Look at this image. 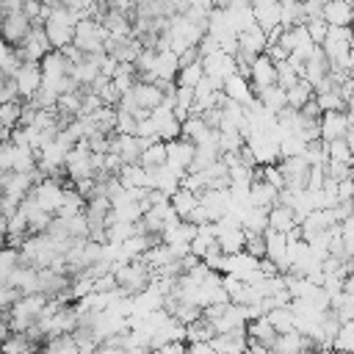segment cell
I'll list each match as a JSON object with an SVG mask.
<instances>
[{
	"label": "cell",
	"mask_w": 354,
	"mask_h": 354,
	"mask_svg": "<svg viewBox=\"0 0 354 354\" xmlns=\"http://www.w3.org/2000/svg\"><path fill=\"white\" fill-rule=\"evenodd\" d=\"M44 304H47V299H44L41 293L19 296L8 310H3V313H6V324H8V329H11V332H25L28 326H33V324L39 321Z\"/></svg>",
	"instance_id": "obj_1"
},
{
	"label": "cell",
	"mask_w": 354,
	"mask_h": 354,
	"mask_svg": "<svg viewBox=\"0 0 354 354\" xmlns=\"http://www.w3.org/2000/svg\"><path fill=\"white\" fill-rule=\"evenodd\" d=\"M113 279H116V288L124 293V296H136L141 293L144 288H149L152 282V268L144 263V260H130V263H122L113 268Z\"/></svg>",
	"instance_id": "obj_2"
},
{
	"label": "cell",
	"mask_w": 354,
	"mask_h": 354,
	"mask_svg": "<svg viewBox=\"0 0 354 354\" xmlns=\"http://www.w3.org/2000/svg\"><path fill=\"white\" fill-rule=\"evenodd\" d=\"M44 36H47V41H50V50H61V47H66V44H72V28H75V17L64 8V6H58V8H53L50 11V17L44 19Z\"/></svg>",
	"instance_id": "obj_3"
},
{
	"label": "cell",
	"mask_w": 354,
	"mask_h": 354,
	"mask_svg": "<svg viewBox=\"0 0 354 354\" xmlns=\"http://www.w3.org/2000/svg\"><path fill=\"white\" fill-rule=\"evenodd\" d=\"M105 36H108L105 28H102L100 22H94V19H80V22H75V28H72V44H75L80 53H86V55L102 53Z\"/></svg>",
	"instance_id": "obj_4"
},
{
	"label": "cell",
	"mask_w": 354,
	"mask_h": 354,
	"mask_svg": "<svg viewBox=\"0 0 354 354\" xmlns=\"http://www.w3.org/2000/svg\"><path fill=\"white\" fill-rule=\"evenodd\" d=\"M64 188H72V183H61V180L44 177V180L33 183L30 196H33V202H36L41 210H47L50 216H55V210H58V205H61V194H64Z\"/></svg>",
	"instance_id": "obj_5"
},
{
	"label": "cell",
	"mask_w": 354,
	"mask_h": 354,
	"mask_svg": "<svg viewBox=\"0 0 354 354\" xmlns=\"http://www.w3.org/2000/svg\"><path fill=\"white\" fill-rule=\"evenodd\" d=\"M351 130V113L348 111H326L318 119V138L335 141V138H346V133Z\"/></svg>",
	"instance_id": "obj_6"
},
{
	"label": "cell",
	"mask_w": 354,
	"mask_h": 354,
	"mask_svg": "<svg viewBox=\"0 0 354 354\" xmlns=\"http://www.w3.org/2000/svg\"><path fill=\"white\" fill-rule=\"evenodd\" d=\"M11 80H14V86H17L19 102H28V100L39 91V86H41V69H39V64L28 61V64H22V66L14 72Z\"/></svg>",
	"instance_id": "obj_7"
},
{
	"label": "cell",
	"mask_w": 354,
	"mask_h": 354,
	"mask_svg": "<svg viewBox=\"0 0 354 354\" xmlns=\"http://www.w3.org/2000/svg\"><path fill=\"white\" fill-rule=\"evenodd\" d=\"M249 86H252V94H257V91H263V88H268V86H277V75H274V61L266 55V53H260V55H254V61L249 64Z\"/></svg>",
	"instance_id": "obj_8"
},
{
	"label": "cell",
	"mask_w": 354,
	"mask_h": 354,
	"mask_svg": "<svg viewBox=\"0 0 354 354\" xmlns=\"http://www.w3.org/2000/svg\"><path fill=\"white\" fill-rule=\"evenodd\" d=\"M166 144V166L174 169L177 174H185L194 158V144L185 138H174V141H163Z\"/></svg>",
	"instance_id": "obj_9"
},
{
	"label": "cell",
	"mask_w": 354,
	"mask_h": 354,
	"mask_svg": "<svg viewBox=\"0 0 354 354\" xmlns=\"http://www.w3.org/2000/svg\"><path fill=\"white\" fill-rule=\"evenodd\" d=\"M221 94H224L227 100H232V102L243 105V108H249V105L254 102V94H252L249 80H246L243 75H238V72H232V75L221 83Z\"/></svg>",
	"instance_id": "obj_10"
},
{
	"label": "cell",
	"mask_w": 354,
	"mask_h": 354,
	"mask_svg": "<svg viewBox=\"0 0 354 354\" xmlns=\"http://www.w3.org/2000/svg\"><path fill=\"white\" fill-rule=\"evenodd\" d=\"M39 69H41V83H50V86H55L64 75H69V61L58 53V50H50L41 61H39Z\"/></svg>",
	"instance_id": "obj_11"
},
{
	"label": "cell",
	"mask_w": 354,
	"mask_h": 354,
	"mask_svg": "<svg viewBox=\"0 0 354 354\" xmlns=\"http://www.w3.org/2000/svg\"><path fill=\"white\" fill-rule=\"evenodd\" d=\"M30 30V22L17 11V14H6L3 22H0V39L8 44V47H17Z\"/></svg>",
	"instance_id": "obj_12"
},
{
	"label": "cell",
	"mask_w": 354,
	"mask_h": 354,
	"mask_svg": "<svg viewBox=\"0 0 354 354\" xmlns=\"http://www.w3.org/2000/svg\"><path fill=\"white\" fill-rule=\"evenodd\" d=\"M277 196H279V191L274 188V185H268L263 177H260V166L254 169V177H252V183H249V202L254 205V207H271V205H277Z\"/></svg>",
	"instance_id": "obj_13"
},
{
	"label": "cell",
	"mask_w": 354,
	"mask_h": 354,
	"mask_svg": "<svg viewBox=\"0 0 354 354\" xmlns=\"http://www.w3.org/2000/svg\"><path fill=\"white\" fill-rule=\"evenodd\" d=\"M321 19L326 25H335V28H348L351 25V6L340 3V0H326L324 11H321Z\"/></svg>",
	"instance_id": "obj_14"
},
{
	"label": "cell",
	"mask_w": 354,
	"mask_h": 354,
	"mask_svg": "<svg viewBox=\"0 0 354 354\" xmlns=\"http://www.w3.org/2000/svg\"><path fill=\"white\" fill-rule=\"evenodd\" d=\"M266 221H268V230L285 235V232H290L296 227V213L290 207H285V205H271L268 213H266Z\"/></svg>",
	"instance_id": "obj_15"
},
{
	"label": "cell",
	"mask_w": 354,
	"mask_h": 354,
	"mask_svg": "<svg viewBox=\"0 0 354 354\" xmlns=\"http://www.w3.org/2000/svg\"><path fill=\"white\" fill-rule=\"evenodd\" d=\"M243 332H246V340L260 343V346H266V348H271V343H274V337H277V332H274V326L268 324L266 315H263V318H254V321H246Z\"/></svg>",
	"instance_id": "obj_16"
},
{
	"label": "cell",
	"mask_w": 354,
	"mask_h": 354,
	"mask_svg": "<svg viewBox=\"0 0 354 354\" xmlns=\"http://www.w3.org/2000/svg\"><path fill=\"white\" fill-rule=\"evenodd\" d=\"M238 47L241 50H246V53H252V55H260V53H266V30H260L257 25H249L246 30H241L238 33Z\"/></svg>",
	"instance_id": "obj_17"
},
{
	"label": "cell",
	"mask_w": 354,
	"mask_h": 354,
	"mask_svg": "<svg viewBox=\"0 0 354 354\" xmlns=\"http://www.w3.org/2000/svg\"><path fill=\"white\" fill-rule=\"evenodd\" d=\"M116 180H119V185L124 191H130V188H147V171L138 163H122V169L116 171Z\"/></svg>",
	"instance_id": "obj_18"
},
{
	"label": "cell",
	"mask_w": 354,
	"mask_h": 354,
	"mask_svg": "<svg viewBox=\"0 0 354 354\" xmlns=\"http://www.w3.org/2000/svg\"><path fill=\"white\" fill-rule=\"evenodd\" d=\"M210 133H213V130H210V127L202 122V116H188V119L180 124V138L191 141L194 147H196V144H202V141H205Z\"/></svg>",
	"instance_id": "obj_19"
},
{
	"label": "cell",
	"mask_w": 354,
	"mask_h": 354,
	"mask_svg": "<svg viewBox=\"0 0 354 354\" xmlns=\"http://www.w3.org/2000/svg\"><path fill=\"white\" fill-rule=\"evenodd\" d=\"M0 354H39V346L30 343L22 332H11L0 340Z\"/></svg>",
	"instance_id": "obj_20"
},
{
	"label": "cell",
	"mask_w": 354,
	"mask_h": 354,
	"mask_svg": "<svg viewBox=\"0 0 354 354\" xmlns=\"http://www.w3.org/2000/svg\"><path fill=\"white\" fill-rule=\"evenodd\" d=\"M83 207H86V199H83L75 188H64V194H61V205H58V210H55V218L77 216V213H83Z\"/></svg>",
	"instance_id": "obj_21"
},
{
	"label": "cell",
	"mask_w": 354,
	"mask_h": 354,
	"mask_svg": "<svg viewBox=\"0 0 354 354\" xmlns=\"http://www.w3.org/2000/svg\"><path fill=\"white\" fill-rule=\"evenodd\" d=\"M313 100V86L307 83V80H296L290 88H285V105L288 108H293V111H299L304 102H310Z\"/></svg>",
	"instance_id": "obj_22"
},
{
	"label": "cell",
	"mask_w": 354,
	"mask_h": 354,
	"mask_svg": "<svg viewBox=\"0 0 354 354\" xmlns=\"http://www.w3.org/2000/svg\"><path fill=\"white\" fill-rule=\"evenodd\" d=\"M254 100H257V105H260L263 111H268V113H277L279 108H285V91H282L279 86H268V88L257 91Z\"/></svg>",
	"instance_id": "obj_23"
},
{
	"label": "cell",
	"mask_w": 354,
	"mask_h": 354,
	"mask_svg": "<svg viewBox=\"0 0 354 354\" xmlns=\"http://www.w3.org/2000/svg\"><path fill=\"white\" fill-rule=\"evenodd\" d=\"M196 194H191V191H185V188H177L171 196H169V205H171V210L177 213V218H188V213L196 207Z\"/></svg>",
	"instance_id": "obj_24"
},
{
	"label": "cell",
	"mask_w": 354,
	"mask_h": 354,
	"mask_svg": "<svg viewBox=\"0 0 354 354\" xmlns=\"http://www.w3.org/2000/svg\"><path fill=\"white\" fill-rule=\"evenodd\" d=\"M266 207H249L246 213H243V218H241V227H243V232H252V235H263L266 230H268V221H266Z\"/></svg>",
	"instance_id": "obj_25"
},
{
	"label": "cell",
	"mask_w": 354,
	"mask_h": 354,
	"mask_svg": "<svg viewBox=\"0 0 354 354\" xmlns=\"http://www.w3.org/2000/svg\"><path fill=\"white\" fill-rule=\"evenodd\" d=\"M163 163H166V144L163 141H152L138 155V166H144V169H158Z\"/></svg>",
	"instance_id": "obj_26"
},
{
	"label": "cell",
	"mask_w": 354,
	"mask_h": 354,
	"mask_svg": "<svg viewBox=\"0 0 354 354\" xmlns=\"http://www.w3.org/2000/svg\"><path fill=\"white\" fill-rule=\"evenodd\" d=\"M39 354H77V346H75L72 335H55L39 346Z\"/></svg>",
	"instance_id": "obj_27"
},
{
	"label": "cell",
	"mask_w": 354,
	"mask_h": 354,
	"mask_svg": "<svg viewBox=\"0 0 354 354\" xmlns=\"http://www.w3.org/2000/svg\"><path fill=\"white\" fill-rule=\"evenodd\" d=\"M213 335H216V329L207 318H199V321L185 326V343H210Z\"/></svg>",
	"instance_id": "obj_28"
},
{
	"label": "cell",
	"mask_w": 354,
	"mask_h": 354,
	"mask_svg": "<svg viewBox=\"0 0 354 354\" xmlns=\"http://www.w3.org/2000/svg\"><path fill=\"white\" fill-rule=\"evenodd\" d=\"M202 77H205V72H202V61H194V64L177 69V75H174V86H180V88H194Z\"/></svg>",
	"instance_id": "obj_29"
},
{
	"label": "cell",
	"mask_w": 354,
	"mask_h": 354,
	"mask_svg": "<svg viewBox=\"0 0 354 354\" xmlns=\"http://www.w3.org/2000/svg\"><path fill=\"white\" fill-rule=\"evenodd\" d=\"M313 100H315V105H318V111H321V113H326V111H348V105L340 100L337 88L315 91V94H313Z\"/></svg>",
	"instance_id": "obj_30"
},
{
	"label": "cell",
	"mask_w": 354,
	"mask_h": 354,
	"mask_svg": "<svg viewBox=\"0 0 354 354\" xmlns=\"http://www.w3.org/2000/svg\"><path fill=\"white\" fill-rule=\"evenodd\" d=\"M329 348L343 351V354H351V351H354V321H346V324L337 326V332H335Z\"/></svg>",
	"instance_id": "obj_31"
},
{
	"label": "cell",
	"mask_w": 354,
	"mask_h": 354,
	"mask_svg": "<svg viewBox=\"0 0 354 354\" xmlns=\"http://www.w3.org/2000/svg\"><path fill=\"white\" fill-rule=\"evenodd\" d=\"M266 318H268V324L274 326V332L277 335H282V332H290L293 329V313H290V307L285 304V307H274V310H268L266 313Z\"/></svg>",
	"instance_id": "obj_32"
},
{
	"label": "cell",
	"mask_w": 354,
	"mask_h": 354,
	"mask_svg": "<svg viewBox=\"0 0 354 354\" xmlns=\"http://www.w3.org/2000/svg\"><path fill=\"white\" fill-rule=\"evenodd\" d=\"M324 152H326V160H337V163L351 166V147H348V141H346V138L326 141V144H324Z\"/></svg>",
	"instance_id": "obj_33"
},
{
	"label": "cell",
	"mask_w": 354,
	"mask_h": 354,
	"mask_svg": "<svg viewBox=\"0 0 354 354\" xmlns=\"http://www.w3.org/2000/svg\"><path fill=\"white\" fill-rule=\"evenodd\" d=\"M274 75H277V86L285 91V88H290L296 80H299V72H296V66L285 58V61H279V64H274Z\"/></svg>",
	"instance_id": "obj_34"
},
{
	"label": "cell",
	"mask_w": 354,
	"mask_h": 354,
	"mask_svg": "<svg viewBox=\"0 0 354 354\" xmlns=\"http://www.w3.org/2000/svg\"><path fill=\"white\" fill-rule=\"evenodd\" d=\"M17 266H19V249L3 246V249H0V279H6Z\"/></svg>",
	"instance_id": "obj_35"
},
{
	"label": "cell",
	"mask_w": 354,
	"mask_h": 354,
	"mask_svg": "<svg viewBox=\"0 0 354 354\" xmlns=\"http://www.w3.org/2000/svg\"><path fill=\"white\" fill-rule=\"evenodd\" d=\"M321 171H324V177H326V180H335V183H340V180H348V177H351V166L337 163V160H324Z\"/></svg>",
	"instance_id": "obj_36"
},
{
	"label": "cell",
	"mask_w": 354,
	"mask_h": 354,
	"mask_svg": "<svg viewBox=\"0 0 354 354\" xmlns=\"http://www.w3.org/2000/svg\"><path fill=\"white\" fill-rule=\"evenodd\" d=\"M19 111H22V102H19V100H14V102H3V105H0V122H3V127L14 130L17 122H19Z\"/></svg>",
	"instance_id": "obj_37"
},
{
	"label": "cell",
	"mask_w": 354,
	"mask_h": 354,
	"mask_svg": "<svg viewBox=\"0 0 354 354\" xmlns=\"http://www.w3.org/2000/svg\"><path fill=\"white\" fill-rule=\"evenodd\" d=\"M136 116L116 108V122H113V133H122V136H136Z\"/></svg>",
	"instance_id": "obj_38"
},
{
	"label": "cell",
	"mask_w": 354,
	"mask_h": 354,
	"mask_svg": "<svg viewBox=\"0 0 354 354\" xmlns=\"http://www.w3.org/2000/svg\"><path fill=\"white\" fill-rule=\"evenodd\" d=\"M243 252H246L249 257H254V260L266 257V241H263V235H252V232H246V241H243Z\"/></svg>",
	"instance_id": "obj_39"
},
{
	"label": "cell",
	"mask_w": 354,
	"mask_h": 354,
	"mask_svg": "<svg viewBox=\"0 0 354 354\" xmlns=\"http://www.w3.org/2000/svg\"><path fill=\"white\" fill-rule=\"evenodd\" d=\"M260 177H263L268 185H274L277 191H282V188H285V177H282V171H279V166H277V163H271V166H260Z\"/></svg>",
	"instance_id": "obj_40"
},
{
	"label": "cell",
	"mask_w": 354,
	"mask_h": 354,
	"mask_svg": "<svg viewBox=\"0 0 354 354\" xmlns=\"http://www.w3.org/2000/svg\"><path fill=\"white\" fill-rule=\"evenodd\" d=\"M304 30H307L310 41L318 47V44L324 41V36H326V22H324V19H307V22H304Z\"/></svg>",
	"instance_id": "obj_41"
},
{
	"label": "cell",
	"mask_w": 354,
	"mask_h": 354,
	"mask_svg": "<svg viewBox=\"0 0 354 354\" xmlns=\"http://www.w3.org/2000/svg\"><path fill=\"white\" fill-rule=\"evenodd\" d=\"M19 296H22L19 290H14V288L3 285V288H0V310H8V307H11V304L19 299Z\"/></svg>",
	"instance_id": "obj_42"
},
{
	"label": "cell",
	"mask_w": 354,
	"mask_h": 354,
	"mask_svg": "<svg viewBox=\"0 0 354 354\" xmlns=\"http://www.w3.org/2000/svg\"><path fill=\"white\" fill-rule=\"evenodd\" d=\"M194 61H202L196 47H185V50L177 55V66H188V64H194Z\"/></svg>",
	"instance_id": "obj_43"
},
{
	"label": "cell",
	"mask_w": 354,
	"mask_h": 354,
	"mask_svg": "<svg viewBox=\"0 0 354 354\" xmlns=\"http://www.w3.org/2000/svg\"><path fill=\"white\" fill-rule=\"evenodd\" d=\"M149 354H185V343H163V346H158V348H152Z\"/></svg>",
	"instance_id": "obj_44"
},
{
	"label": "cell",
	"mask_w": 354,
	"mask_h": 354,
	"mask_svg": "<svg viewBox=\"0 0 354 354\" xmlns=\"http://www.w3.org/2000/svg\"><path fill=\"white\" fill-rule=\"evenodd\" d=\"M185 354H216L210 343H185Z\"/></svg>",
	"instance_id": "obj_45"
},
{
	"label": "cell",
	"mask_w": 354,
	"mask_h": 354,
	"mask_svg": "<svg viewBox=\"0 0 354 354\" xmlns=\"http://www.w3.org/2000/svg\"><path fill=\"white\" fill-rule=\"evenodd\" d=\"M8 133H11V130L3 127V122H0V141H8Z\"/></svg>",
	"instance_id": "obj_46"
},
{
	"label": "cell",
	"mask_w": 354,
	"mask_h": 354,
	"mask_svg": "<svg viewBox=\"0 0 354 354\" xmlns=\"http://www.w3.org/2000/svg\"><path fill=\"white\" fill-rule=\"evenodd\" d=\"M0 288H3V279H0Z\"/></svg>",
	"instance_id": "obj_47"
}]
</instances>
